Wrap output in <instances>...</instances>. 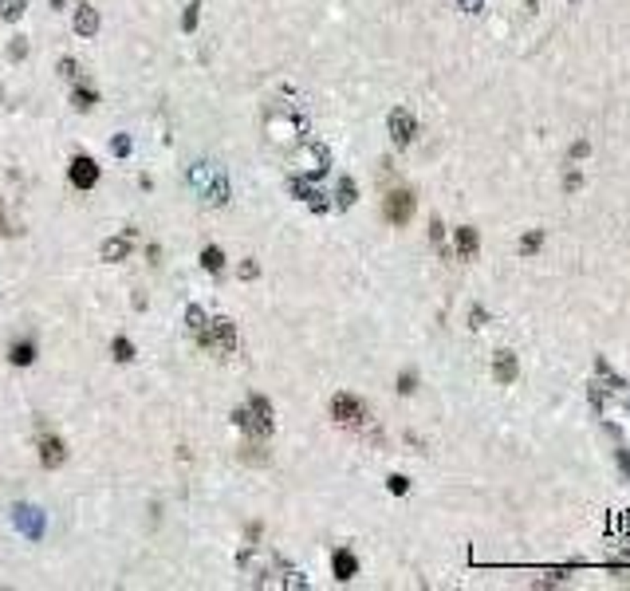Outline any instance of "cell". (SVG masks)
Segmentation results:
<instances>
[{"label": "cell", "instance_id": "29", "mask_svg": "<svg viewBox=\"0 0 630 591\" xmlns=\"http://www.w3.org/2000/svg\"><path fill=\"white\" fill-rule=\"evenodd\" d=\"M60 75H67V79H75V75H79V67H75V60H60Z\"/></svg>", "mask_w": 630, "mask_h": 591}, {"label": "cell", "instance_id": "26", "mask_svg": "<svg viewBox=\"0 0 630 591\" xmlns=\"http://www.w3.org/2000/svg\"><path fill=\"white\" fill-rule=\"evenodd\" d=\"M110 150H114L119 158H126V154H130V138H126V134H119V138L110 142Z\"/></svg>", "mask_w": 630, "mask_h": 591}, {"label": "cell", "instance_id": "32", "mask_svg": "<svg viewBox=\"0 0 630 591\" xmlns=\"http://www.w3.org/2000/svg\"><path fill=\"white\" fill-rule=\"evenodd\" d=\"M48 4H51V8H60V4H63V0H48Z\"/></svg>", "mask_w": 630, "mask_h": 591}, {"label": "cell", "instance_id": "6", "mask_svg": "<svg viewBox=\"0 0 630 591\" xmlns=\"http://www.w3.org/2000/svg\"><path fill=\"white\" fill-rule=\"evenodd\" d=\"M12 513H16V517H12L16 528L24 532L28 540H40V536H44V513H40L36 505H16Z\"/></svg>", "mask_w": 630, "mask_h": 591}, {"label": "cell", "instance_id": "19", "mask_svg": "<svg viewBox=\"0 0 630 591\" xmlns=\"http://www.w3.org/2000/svg\"><path fill=\"white\" fill-rule=\"evenodd\" d=\"M24 0H0V20H8V24H12V20H20V16H24Z\"/></svg>", "mask_w": 630, "mask_h": 591}, {"label": "cell", "instance_id": "30", "mask_svg": "<svg viewBox=\"0 0 630 591\" xmlns=\"http://www.w3.org/2000/svg\"><path fill=\"white\" fill-rule=\"evenodd\" d=\"M457 4L465 13H481V8H485V0H457Z\"/></svg>", "mask_w": 630, "mask_h": 591}, {"label": "cell", "instance_id": "27", "mask_svg": "<svg viewBox=\"0 0 630 591\" xmlns=\"http://www.w3.org/2000/svg\"><path fill=\"white\" fill-rule=\"evenodd\" d=\"M241 276L244 280H256V276H260V265H256V260H244V265H241Z\"/></svg>", "mask_w": 630, "mask_h": 591}, {"label": "cell", "instance_id": "2", "mask_svg": "<svg viewBox=\"0 0 630 591\" xmlns=\"http://www.w3.org/2000/svg\"><path fill=\"white\" fill-rule=\"evenodd\" d=\"M197 347L205 351H221V355H232L237 351V327H232V319H225V315H217L213 324L197 335Z\"/></svg>", "mask_w": 630, "mask_h": 591}, {"label": "cell", "instance_id": "9", "mask_svg": "<svg viewBox=\"0 0 630 591\" xmlns=\"http://www.w3.org/2000/svg\"><path fill=\"white\" fill-rule=\"evenodd\" d=\"M493 378H497L500 386L516 383V355H512V351H497V355H493Z\"/></svg>", "mask_w": 630, "mask_h": 591}, {"label": "cell", "instance_id": "18", "mask_svg": "<svg viewBox=\"0 0 630 591\" xmlns=\"http://www.w3.org/2000/svg\"><path fill=\"white\" fill-rule=\"evenodd\" d=\"M355 201H359V185H355L351 178L339 181V209H351Z\"/></svg>", "mask_w": 630, "mask_h": 591}, {"label": "cell", "instance_id": "22", "mask_svg": "<svg viewBox=\"0 0 630 591\" xmlns=\"http://www.w3.org/2000/svg\"><path fill=\"white\" fill-rule=\"evenodd\" d=\"M544 244V233L540 229H532V233H524V241H520V256H532L536 249Z\"/></svg>", "mask_w": 630, "mask_h": 591}, {"label": "cell", "instance_id": "11", "mask_svg": "<svg viewBox=\"0 0 630 591\" xmlns=\"http://www.w3.org/2000/svg\"><path fill=\"white\" fill-rule=\"evenodd\" d=\"M130 241H134V229H126V237H110V241L103 244V260H107V265H114V260H126V253H130Z\"/></svg>", "mask_w": 630, "mask_h": 591}, {"label": "cell", "instance_id": "25", "mask_svg": "<svg viewBox=\"0 0 630 591\" xmlns=\"http://www.w3.org/2000/svg\"><path fill=\"white\" fill-rule=\"evenodd\" d=\"M24 56H28V40L16 36L12 44H8V60H24Z\"/></svg>", "mask_w": 630, "mask_h": 591}, {"label": "cell", "instance_id": "4", "mask_svg": "<svg viewBox=\"0 0 630 591\" xmlns=\"http://www.w3.org/2000/svg\"><path fill=\"white\" fill-rule=\"evenodd\" d=\"M414 209H418V201H414L410 190H390L386 193V206H382V213H386L390 225H410Z\"/></svg>", "mask_w": 630, "mask_h": 591}, {"label": "cell", "instance_id": "13", "mask_svg": "<svg viewBox=\"0 0 630 591\" xmlns=\"http://www.w3.org/2000/svg\"><path fill=\"white\" fill-rule=\"evenodd\" d=\"M75 32H79L83 40H91L99 32V13L91 8V4H83V8L75 13Z\"/></svg>", "mask_w": 630, "mask_h": 591}, {"label": "cell", "instance_id": "20", "mask_svg": "<svg viewBox=\"0 0 630 591\" xmlns=\"http://www.w3.org/2000/svg\"><path fill=\"white\" fill-rule=\"evenodd\" d=\"M185 319H189V331H194V339H197V335H201V331H205V327H209L205 312H201V308H197V303H189V312H185Z\"/></svg>", "mask_w": 630, "mask_h": 591}, {"label": "cell", "instance_id": "33", "mask_svg": "<svg viewBox=\"0 0 630 591\" xmlns=\"http://www.w3.org/2000/svg\"><path fill=\"white\" fill-rule=\"evenodd\" d=\"M528 4H532V8H536V0H528Z\"/></svg>", "mask_w": 630, "mask_h": 591}, {"label": "cell", "instance_id": "10", "mask_svg": "<svg viewBox=\"0 0 630 591\" xmlns=\"http://www.w3.org/2000/svg\"><path fill=\"white\" fill-rule=\"evenodd\" d=\"M331 572H335V579H355L359 576V560H355V552H347V548H339V552L331 556Z\"/></svg>", "mask_w": 630, "mask_h": 591}, {"label": "cell", "instance_id": "21", "mask_svg": "<svg viewBox=\"0 0 630 591\" xmlns=\"http://www.w3.org/2000/svg\"><path fill=\"white\" fill-rule=\"evenodd\" d=\"M110 355H114L119 363H130V359H134V347H130V339H122V335H119L114 343H110Z\"/></svg>", "mask_w": 630, "mask_h": 591}, {"label": "cell", "instance_id": "14", "mask_svg": "<svg viewBox=\"0 0 630 591\" xmlns=\"http://www.w3.org/2000/svg\"><path fill=\"white\" fill-rule=\"evenodd\" d=\"M201 268H205V272H221V268H225V253H221L217 244H205V249H201Z\"/></svg>", "mask_w": 630, "mask_h": 591}, {"label": "cell", "instance_id": "28", "mask_svg": "<svg viewBox=\"0 0 630 591\" xmlns=\"http://www.w3.org/2000/svg\"><path fill=\"white\" fill-rule=\"evenodd\" d=\"M414 383H418L414 374H402V378H398V394H414Z\"/></svg>", "mask_w": 630, "mask_h": 591}, {"label": "cell", "instance_id": "5", "mask_svg": "<svg viewBox=\"0 0 630 591\" xmlns=\"http://www.w3.org/2000/svg\"><path fill=\"white\" fill-rule=\"evenodd\" d=\"M386 126H390V138H394V146H398V150H406V146L414 142V131H418V122H414V115L406 107H394V110H390Z\"/></svg>", "mask_w": 630, "mask_h": 591}, {"label": "cell", "instance_id": "24", "mask_svg": "<svg viewBox=\"0 0 630 591\" xmlns=\"http://www.w3.org/2000/svg\"><path fill=\"white\" fill-rule=\"evenodd\" d=\"M386 489H390V493H394V497H406V493H410V481H406V477H402V473H394V477H390V481H386Z\"/></svg>", "mask_w": 630, "mask_h": 591}, {"label": "cell", "instance_id": "16", "mask_svg": "<svg viewBox=\"0 0 630 591\" xmlns=\"http://www.w3.org/2000/svg\"><path fill=\"white\" fill-rule=\"evenodd\" d=\"M95 103H99V95L91 91V87H75V91H71V107L75 110H91Z\"/></svg>", "mask_w": 630, "mask_h": 591}, {"label": "cell", "instance_id": "23", "mask_svg": "<svg viewBox=\"0 0 630 591\" xmlns=\"http://www.w3.org/2000/svg\"><path fill=\"white\" fill-rule=\"evenodd\" d=\"M197 16H201V0H189V4H185V16H182L185 32H194V28H197Z\"/></svg>", "mask_w": 630, "mask_h": 591}, {"label": "cell", "instance_id": "12", "mask_svg": "<svg viewBox=\"0 0 630 591\" xmlns=\"http://www.w3.org/2000/svg\"><path fill=\"white\" fill-rule=\"evenodd\" d=\"M477 249H481V237H477V229H472V225H461V229H457V256H461V260H472V256H477Z\"/></svg>", "mask_w": 630, "mask_h": 591}, {"label": "cell", "instance_id": "8", "mask_svg": "<svg viewBox=\"0 0 630 591\" xmlns=\"http://www.w3.org/2000/svg\"><path fill=\"white\" fill-rule=\"evenodd\" d=\"M67 174H71V185H75V190H91V185L99 181L95 158H87V154H75V158H71V169H67Z\"/></svg>", "mask_w": 630, "mask_h": 591}, {"label": "cell", "instance_id": "15", "mask_svg": "<svg viewBox=\"0 0 630 591\" xmlns=\"http://www.w3.org/2000/svg\"><path fill=\"white\" fill-rule=\"evenodd\" d=\"M32 359H36V347H32V343H12V351H8V363H12V367H28Z\"/></svg>", "mask_w": 630, "mask_h": 591}, {"label": "cell", "instance_id": "7", "mask_svg": "<svg viewBox=\"0 0 630 591\" xmlns=\"http://www.w3.org/2000/svg\"><path fill=\"white\" fill-rule=\"evenodd\" d=\"M36 446H40V465H44V469H60L63 461H67V446H63L56 434H40Z\"/></svg>", "mask_w": 630, "mask_h": 591}, {"label": "cell", "instance_id": "3", "mask_svg": "<svg viewBox=\"0 0 630 591\" xmlns=\"http://www.w3.org/2000/svg\"><path fill=\"white\" fill-rule=\"evenodd\" d=\"M331 418H335L339 426H351V430H363L371 414H366V406H363L359 399H355V394H335V399H331Z\"/></svg>", "mask_w": 630, "mask_h": 591}, {"label": "cell", "instance_id": "1", "mask_svg": "<svg viewBox=\"0 0 630 591\" xmlns=\"http://www.w3.org/2000/svg\"><path fill=\"white\" fill-rule=\"evenodd\" d=\"M232 426H241V430L253 438V442H264V438L276 430V418H272V402H268L264 394H253V399H248V406L232 410Z\"/></svg>", "mask_w": 630, "mask_h": 591}, {"label": "cell", "instance_id": "17", "mask_svg": "<svg viewBox=\"0 0 630 591\" xmlns=\"http://www.w3.org/2000/svg\"><path fill=\"white\" fill-rule=\"evenodd\" d=\"M205 201H213V206H225V201H229V181H225V174H213V193H205Z\"/></svg>", "mask_w": 630, "mask_h": 591}, {"label": "cell", "instance_id": "31", "mask_svg": "<svg viewBox=\"0 0 630 591\" xmlns=\"http://www.w3.org/2000/svg\"><path fill=\"white\" fill-rule=\"evenodd\" d=\"M579 181H583L579 174H568V178H563V185H568V190H579Z\"/></svg>", "mask_w": 630, "mask_h": 591}]
</instances>
